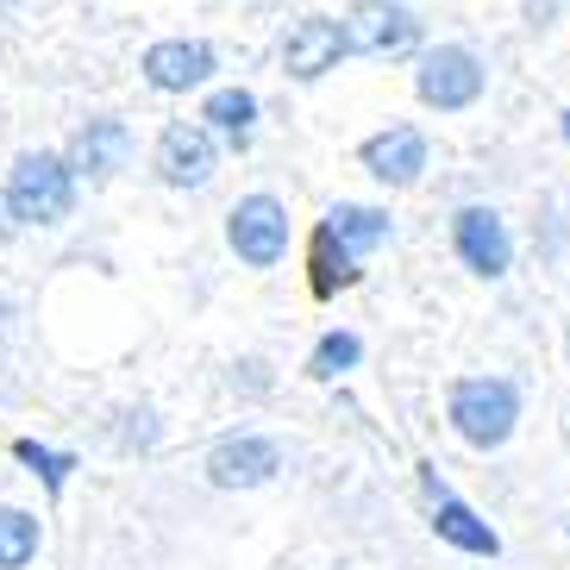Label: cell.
Listing matches in <instances>:
<instances>
[{"instance_id": "21", "label": "cell", "mask_w": 570, "mask_h": 570, "mask_svg": "<svg viewBox=\"0 0 570 570\" xmlns=\"http://www.w3.org/2000/svg\"><path fill=\"white\" fill-rule=\"evenodd\" d=\"M0 314H7V307H0Z\"/></svg>"}, {"instance_id": "8", "label": "cell", "mask_w": 570, "mask_h": 570, "mask_svg": "<svg viewBox=\"0 0 570 570\" xmlns=\"http://www.w3.org/2000/svg\"><path fill=\"white\" fill-rule=\"evenodd\" d=\"M420 483H426V502H433V533L445 539V546H458V552H470V558H495L502 552V533H495L464 495H452V489L439 483L433 464H420Z\"/></svg>"}, {"instance_id": "7", "label": "cell", "mask_w": 570, "mask_h": 570, "mask_svg": "<svg viewBox=\"0 0 570 570\" xmlns=\"http://www.w3.org/2000/svg\"><path fill=\"white\" fill-rule=\"evenodd\" d=\"M452 252L470 276L495 283V276H508V264H514V233H508V219L495 214V207L470 202L452 214Z\"/></svg>"}, {"instance_id": "3", "label": "cell", "mask_w": 570, "mask_h": 570, "mask_svg": "<svg viewBox=\"0 0 570 570\" xmlns=\"http://www.w3.org/2000/svg\"><path fill=\"white\" fill-rule=\"evenodd\" d=\"M7 207L26 226H57V219H69V207H76V169H69V157L26 151L13 164V176H7Z\"/></svg>"}, {"instance_id": "16", "label": "cell", "mask_w": 570, "mask_h": 570, "mask_svg": "<svg viewBox=\"0 0 570 570\" xmlns=\"http://www.w3.org/2000/svg\"><path fill=\"white\" fill-rule=\"evenodd\" d=\"M38 558V514L0 508V570H26Z\"/></svg>"}, {"instance_id": "4", "label": "cell", "mask_w": 570, "mask_h": 570, "mask_svg": "<svg viewBox=\"0 0 570 570\" xmlns=\"http://www.w3.org/2000/svg\"><path fill=\"white\" fill-rule=\"evenodd\" d=\"M483 57L470 51V45H433V51H420V69H414V95L420 107H433V114H464V107L483 101Z\"/></svg>"}, {"instance_id": "12", "label": "cell", "mask_w": 570, "mask_h": 570, "mask_svg": "<svg viewBox=\"0 0 570 570\" xmlns=\"http://www.w3.org/2000/svg\"><path fill=\"white\" fill-rule=\"evenodd\" d=\"M338 57H345V26H338V19L307 13V19L288 26V38H283V69H288V76L314 82V76L338 69Z\"/></svg>"}, {"instance_id": "20", "label": "cell", "mask_w": 570, "mask_h": 570, "mask_svg": "<svg viewBox=\"0 0 570 570\" xmlns=\"http://www.w3.org/2000/svg\"><path fill=\"white\" fill-rule=\"evenodd\" d=\"M558 132H564V138H570V114H558Z\"/></svg>"}, {"instance_id": "13", "label": "cell", "mask_w": 570, "mask_h": 570, "mask_svg": "<svg viewBox=\"0 0 570 570\" xmlns=\"http://www.w3.org/2000/svg\"><path fill=\"white\" fill-rule=\"evenodd\" d=\"M214 76V51H207L202 38H164L145 51V82L157 95H188V88H202Z\"/></svg>"}, {"instance_id": "1", "label": "cell", "mask_w": 570, "mask_h": 570, "mask_svg": "<svg viewBox=\"0 0 570 570\" xmlns=\"http://www.w3.org/2000/svg\"><path fill=\"white\" fill-rule=\"evenodd\" d=\"M389 238H395V219L389 207H364V202H338L326 207V219L314 226V252H307V283L314 295H338V288H352L364 276V257L383 252Z\"/></svg>"}, {"instance_id": "18", "label": "cell", "mask_w": 570, "mask_h": 570, "mask_svg": "<svg viewBox=\"0 0 570 570\" xmlns=\"http://www.w3.org/2000/svg\"><path fill=\"white\" fill-rule=\"evenodd\" d=\"M13 458H19V464H32L38 476H45V489H63V483H69V470H76V458H69V452H45L38 439H19Z\"/></svg>"}, {"instance_id": "6", "label": "cell", "mask_w": 570, "mask_h": 570, "mask_svg": "<svg viewBox=\"0 0 570 570\" xmlns=\"http://www.w3.org/2000/svg\"><path fill=\"white\" fill-rule=\"evenodd\" d=\"M226 245H233L238 264L276 269L288 257V207L276 202V195H245V202L226 214Z\"/></svg>"}, {"instance_id": "19", "label": "cell", "mask_w": 570, "mask_h": 570, "mask_svg": "<svg viewBox=\"0 0 570 570\" xmlns=\"http://www.w3.org/2000/svg\"><path fill=\"white\" fill-rule=\"evenodd\" d=\"M0 238H13V207L0 202Z\"/></svg>"}, {"instance_id": "11", "label": "cell", "mask_w": 570, "mask_h": 570, "mask_svg": "<svg viewBox=\"0 0 570 570\" xmlns=\"http://www.w3.org/2000/svg\"><path fill=\"white\" fill-rule=\"evenodd\" d=\"M214 164H219V151H214V132L207 126H195V119L164 126V138H157V169H164L169 188H202L214 176Z\"/></svg>"}, {"instance_id": "5", "label": "cell", "mask_w": 570, "mask_h": 570, "mask_svg": "<svg viewBox=\"0 0 570 570\" xmlns=\"http://www.w3.org/2000/svg\"><path fill=\"white\" fill-rule=\"evenodd\" d=\"M345 26V51L352 57H407L420 51V13L407 0H357Z\"/></svg>"}, {"instance_id": "2", "label": "cell", "mask_w": 570, "mask_h": 570, "mask_svg": "<svg viewBox=\"0 0 570 570\" xmlns=\"http://www.w3.org/2000/svg\"><path fill=\"white\" fill-rule=\"evenodd\" d=\"M445 414H452V433L464 439V445L502 452L520 426V389L508 383V376H464V383H452Z\"/></svg>"}, {"instance_id": "14", "label": "cell", "mask_w": 570, "mask_h": 570, "mask_svg": "<svg viewBox=\"0 0 570 570\" xmlns=\"http://www.w3.org/2000/svg\"><path fill=\"white\" fill-rule=\"evenodd\" d=\"M132 151H138V138H132L126 119H88V132L69 145V169L101 183V176H114V169L132 164Z\"/></svg>"}, {"instance_id": "9", "label": "cell", "mask_w": 570, "mask_h": 570, "mask_svg": "<svg viewBox=\"0 0 570 570\" xmlns=\"http://www.w3.org/2000/svg\"><path fill=\"white\" fill-rule=\"evenodd\" d=\"M283 470V445L264 433H233L207 452V483L214 489H264Z\"/></svg>"}, {"instance_id": "17", "label": "cell", "mask_w": 570, "mask_h": 570, "mask_svg": "<svg viewBox=\"0 0 570 570\" xmlns=\"http://www.w3.org/2000/svg\"><path fill=\"white\" fill-rule=\"evenodd\" d=\"M364 364V338L357 333H326L314 345V357H307V376L314 383H333V376H345V370Z\"/></svg>"}, {"instance_id": "15", "label": "cell", "mask_w": 570, "mask_h": 570, "mask_svg": "<svg viewBox=\"0 0 570 570\" xmlns=\"http://www.w3.org/2000/svg\"><path fill=\"white\" fill-rule=\"evenodd\" d=\"M202 126H207V132H219L233 151H245L252 132H257V95H252V88H214L207 107H202Z\"/></svg>"}, {"instance_id": "10", "label": "cell", "mask_w": 570, "mask_h": 570, "mask_svg": "<svg viewBox=\"0 0 570 570\" xmlns=\"http://www.w3.org/2000/svg\"><path fill=\"white\" fill-rule=\"evenodd\" d=\"M364 169L383 188H414L426 176V132L420 126H383L376 138H364Z\"/></svg>"}]
</instances>
